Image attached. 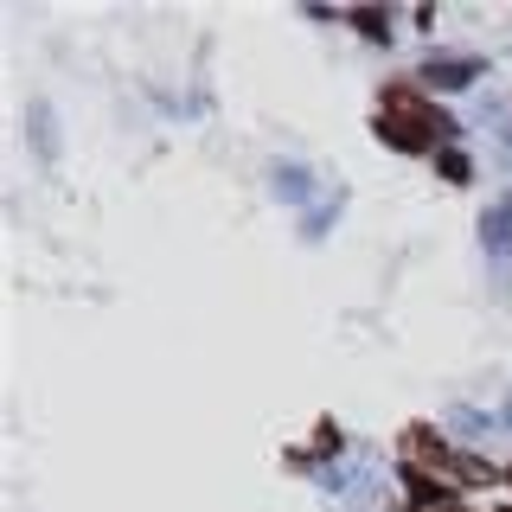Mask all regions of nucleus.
Wrapping results in <instances>:
<instances>
[{
  "label": "nucleus",
  "instance_id": "5",
  "mask_svg": "<svg viewBox=\"0 0 512 512\" xmlns=\"http://www.w3.org/2000/svg\"><path fill=\"white\" fill-rule=\"evenodd\" d=\"M500 512H512V506H500Z\"/></svg>",
  "mask_w": 512,
  "mask_h": 512
},
{
  "label": "nucleus",
  "instance_id": "4",
  "mask_svg": "<svg viewBox=\"0 0 512 512\" xmlns=\"http://www.w3.org/2000/svg\"><path fill=\"white\" fill-rule=\"evenodd\" d=\"M506 480H512V468H506Z\"/></svg>",
  "mask_w": 512,
  "mask_h": 512
},
{
  "label": "nucleus",
  "instance_id": "3",
  "mask_svg": "<svg viewBox=\"0 0 512 512\" xmlns=\"http://www.w3.org/2000/svg\"><path fill=\"white\" fill-rule=\"evenodd\" d=\"M416 512H474L468 500H429V506H416Z\"/></svg>",
  "mask_w": 512,
  "mask_h": 512
},
{
  "label": "nucleus",
  "instance_id": "2",
  "mask_svg": "<svg viewBox=\"0 0 512 512\" xmlns=\"http://www.w3.org/2000/svg\"><path fill=\"white\" fill-rule=\"evenodd\" d=\"M378 135L391 141L397 154H429V141L448 135V109H436L410 84H391L384 90V109H378Z\"/></svg>",
  "mask_w": 512,
  "mask_h": 512
},
{
  "label": "nucleus",
  "instance_id": "1",
  "mask_svg": "<svg viewBox=\"0 0 512 512\" xmlns=\"http://www.w3.org/2000/svg\"><path fill=\"white\" fill-rule=\"evenodd\" d=\"M397 455H404L410 480H442V487H487V480H500V468H487L468 448L442 442V429H429V423H410L397 436Z\"/></svg>",
  "mask_w": 512,
  "mask_h": 512
}]
</instances>
